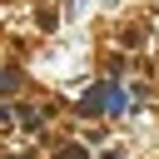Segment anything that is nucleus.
I'll return each mask as SVG.
<instances>
[{
    "instance_id": "obj_2",
    "label": "nucleus",
    "mask_w": 159,
    "mask_h": 159,
    "mask_svg": "<svg viewBox=\"0 0 159 159\" xmlns=\"http://www.w3.org/2000/svg\"><path fill=\"white\" fill-rule=\"evenodd\" d=\"M60 159H84V149H75V144H70V149H65Z\"/></svg>"
},
{
    "instance_id": "obj_1",
    "label": "nucleus",
    "mask_w": 159,
    "mask_h": 159,
    "mask_svg": "<svg viewBox=\"0 0 159 159\" xmlns=\"http://www.w3.org/2000/svg\"><path fill=\"white\" fill-rule=\"evenodd\" d=\"M15 84H20V80H15L10 70H0V89H15Z\"/></svg>"
}]
</instances>
